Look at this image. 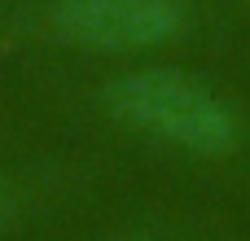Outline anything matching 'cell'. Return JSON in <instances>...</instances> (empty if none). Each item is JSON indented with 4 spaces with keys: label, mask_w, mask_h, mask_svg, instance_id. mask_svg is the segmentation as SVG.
<instances>
[{
    "label": "cell",
    "mask_w": 250,
    "mask_h": 241,
    "mask_svg": "<svg viewBox=\"0 0 250 241\" xmlns=\"http://www.w3.org/2000/svg\"><path fill=\"white\" fill-rule=\"evenodd\" d=\"M101 101L123 127L149 141H163L171 149L198 154V158L233 154L242 141L233 105L202 79L171 70V66H145V70L114 75Z\"/></svg>",
    "instance_id": "1"
},
{
    "label": "cell",
    "mask_w": 250,
    "mask_h": 241,
    "mask_svg": "<svg viewBox=\"0 0 250 241\" xmlns=\"http://www.w3.org/2000/svg\"><path fill=\"white\" fill-rule=\"evenodd\" d=\"M48 22L62 40L97 53H141L189 31L185 0H53Z\"/></svg>",
    "instance_id": "2"
},
{
    "label": "cell",
    "mask_w": 250,
    "mask_h": 241,
    "mask_svg": "<svg viewBox=\"0 0 250 241\" xmlns=\"http://www.w3.org/2000/svg\"><path fill=\"white\" fill-rule=\"evenodd\" d=\"M0 202H4V193H0Z\"/></svg>",
    "instance_id": "3"
}]
</instances>
